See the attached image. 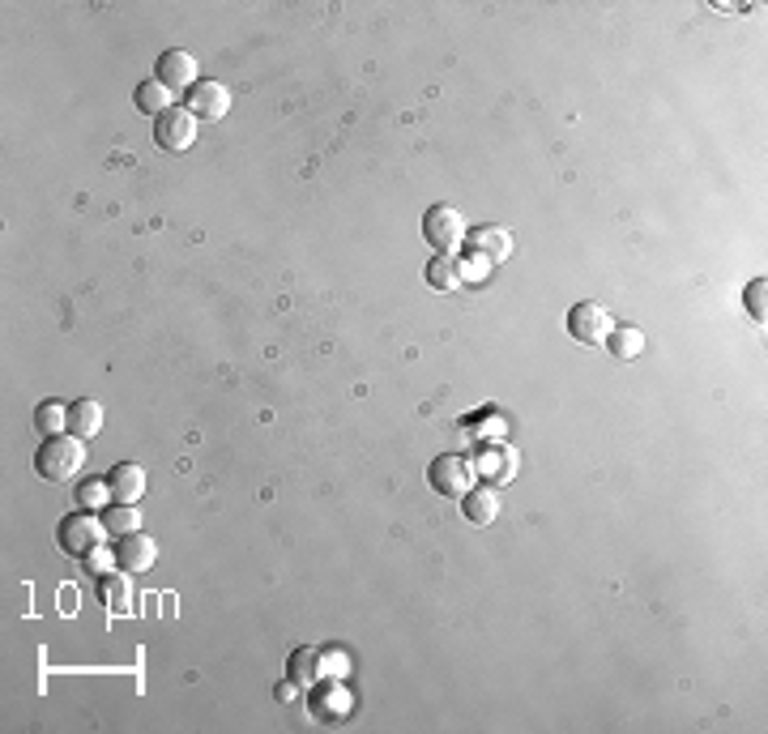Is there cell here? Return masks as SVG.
Masks as SVG:
<instances>
[{
	"label": "cell",
	"mask_w": 768,
	"mask_h": 734,
	"mask_svg": "<svg viewBox=\"0 0 768 734\" xmlns=\"http://www.w3.org/2000/svg\"><path fill=\"white\" fill-rule=\"evenodd\" d=\"M82 466H86V440H77L69 432L47 436L35 453V470H39V478H47V483H64V478H73Z\"/></svg>",
	"instance_id": "1"
},
{
	"label": "cell",
	"mask_w": 768,
	"mask_h": 734,
	"mask_svg": "<svg viewBox=\"0 0 768 734\" xmlns=\"http://www.w3.org/2000/svg\"><path fill=\"white\" fill-rule=\"evenodd\" d=\"M103 534H107V525L94 517V513H69L60 521V530H56V538H60V551L64 555H77V560H86L90 551H99V542H103Z\"/></svg>",
	"instance_id": "2"
},
{
	"label": "cell",
	"mask_w": 768,
	"mask_h": 734,
	"mask_svg": "<svg viewBox=\"0 0 768 734\" xmlns=\"http://www.w3.org/2000/svg\"><path fill=\"white\" fill-rule=\"evenodd\" d=\"M427 478H431V487H436V496L461 500L470 491V483H474V466L466 457H457V453H440L436 461H431Z\"/></svg>",
	"instance_id": "3"
},
{
	"label": "cell",
	"mask_w": 768,
	"mask_h": 734,
	"mask_svg": "<svg viewBox=\"0 0 768 734\" xmlns=\"http://www.w3.org/2000/svg\"><path fill=\"white\" fill-rule=\"evenodd\" d=\"M423 235H427L431 248H440V252H448V257H453V248H457L470 231H466V218H461L453 205H431V210L423 214Z\"/></svg>",
	"instance_id": "4"
},
{
	"label": "cell",
	"mask_w": 768,
	"mask_h": 734,
	"mask_svg": "<svg viewBox=\"0 0 768 734\" xmlns=\"http://www.w3.org/2000/svg\"><path fill=\"white\" fill-rule=\"evenodd\" d=\"M154 141L163 146L167 154H180L188 150L192 141H197V116H192L188 107H171L163 116L154 120Z\"/></svg>",
	"instance_id": "5"
},
{
	"label": "cell",
	"mask_w": 768,
	"mask_h": 734,
	"mask_svg": "<svg viewBox=\"0 0 768 734\" xmlns=\"http://www.w3.org/2000/svg\"><path fill=\"white\" fill-rule=\"evenodd\" d=\"M611 316H606V308H598V303H589V299H581V303H572V312H568V333L576 342H585V346H598V342H606L611 338Z\"/></svg>",
	"instance_id": "6"
},
{
	"label": "cell",
	"mask_w": 768,
	"mask_h": 734,
	"mask_svg": "<svg viewBox=\"0 0 768 734\" xmlns=\"http://www.w3.org/2000/svg\"><path fill=\"white\" fill-rule=\"evenodd\" d=\"M184 107L192 111L197 120H222L231 111V90L222 82H197L184 94Z\"/></svg>",
	"instance_id": "7"
},
{
	"label": "cell",
	"mask_w": 768,
	"mask_h": 734,
	"mask_svg": "<svg viewBox=\"0 0 768 734\" xmlns=\"http://www.w3.org/2000/svg\"><path fill=\"white\" fill-rule=\"evenodd\" d=\"M158 82H163L171 94L175 90H192L197 86V60H192V52H180V47H171V52L158 56Z\"/></svg>",
	"instance_id": "8"
},
{
	"label": "cell",
	"mask_w": 768,
	"mask_h": 734,
	"mask_svg": "<svg viewBox=\"0 0 768 734\" xmlns=\"http://www.w3.org/2000/svg\"><path fill=\"white\" fill-rule=\"evenodd\" d=\"M154 560H158V547H154L150 534L133 530V534H124V538L116 542V564H120L124 572H150Z\"/></svg>",
	"instance_id": "9"
},
{
	"label": "cell",
	"mask_w": 768,
	"mask_h": 734,
	"mask_svg": "<svg viewBox=\"0 0 768 734\" xmlns=\"http://www.w3.org/2000/svg\"><path fill=\"white\" fill-rule=\"evenodd\" d=\"M107 491H111V500L116 504H137L141 496H146V470L133 466V461H120V466H111V474L103 478Z\"/></svg>",
	"instance_id": "10"
},
{
	"label": "cell",
	"mask_w": 768,
	"mask_h": 734,
	"mask_svg": "<svg viewBox=\"0 0 768 734\" xmlns=\"http://www.w3.org/2000/svg\"><path fill=\"white\" fill-rule=\"evenodd\" d=\"M470 239V248H474V257H483L487 265H500L512 257V235L508 227H478L466 235Z\"/></svg>",
	"instance_id": "11"
},
{
	"label": "cell",
	"mask_w": 768,
	"mask_h": 734,
	"mask_svg": "<svg viewBox=\"0 0 768 734\" xmlns=\"http://www.w3.org/2000/svg\"><path fill=\"white\" fill-rule=\"evenodd\" d=\"M99 427H103V406L94 402V397H77V402H69V427H64V432L77 436V440H94L99 436Z\"/></svg>",
	"instance_id": "12"
},
{
	"label": "cell",
	"mask_w": 768,
	"mask_h": 734,
	"mask_svg": "<svg viewBox=\"0 0 768 734\" xmlns=\"http://www.w3.org/2000/svg\"><path fill=\"white\" fill-rule=\"evenodd\" d=\"M286 675H291L299 688H316V683L325 679V658H320L312 645H299L291 653V662H286Z\"/></svg>",
	"instance_id": "13"
},
{
	"label": "cell",
	"mask_w": 768,
	"mask_h": 734,
	"mask_svg": "<svg viewBox=\"0 0 768 734\" xmlns=\"http://www.w3.org/2000/svg\"><path fill=\"white\" fill-rule=\"evenodd\" d=\"M99 598H103L107 611H116V615L133 611V581H128L124 568L120 572H103V577H99Z\"/></svg>",
	"instance_id": "14"
},
{
	"label": "cell",
	"mask_w": 768,
	"mask_h": 734,
	"mask_svg": "<svg viewBox=\"0 0 768 734\" xmlns=\"http://www.w3.org/2000/svg\"><path fill=\"white\" fill-rule=\"evenodd\" d=\"M133 103H137V111H146V116H154V120H158L163 111H171V107H175V94H171V90L154 77V82H141V86H137Z\"/></svg>",
	"instance_id": "15"
},
{
	"label": "cell",
	"mask_w": 768,
	"mask_h": 734,
	"mask_svg": "<svg viewBox=\"0 0 768 734\" xmlns=\"http://www.w3.org/2000/svg\"><path fill=\"white\" fill-rule=\"evenodd\" d=\"M466 504H461V513H466V521L470 525H487V521H495L500 517V500H495V491H466V496H461Z\"/></svg>",
	"instance_id": "16"
},
{
	"label": "cell",
	"mask_w": 768,
	"mask_h": 734,
	"mask_svg": "<svg viewBox=\"0 0 768 734\" xmlns=\"http://www.w3.org/2000/svg\"><path fill=\"white\" fill-rule=\"evenodd\" d=\"M427 286H436V291H453V286H461V265L448 257V252H436V257L427 261Z\"/></svg>",
	"instance_id": "17"
},
{
	"label": "cell",
	"mask_w": 768,
	"mask_h": 734,
	"mask_svg": "<svg viewBox=\"0 0 768 734\" xmlns=\"http://www.w3.org/2000/svg\"><path fill=\"white\" fill-rule=\"evenodd\" d=\"M606 346H611L615 359H636V355H645V333H640L636 325H619V329H611Z\"/></svg>",
	"instance_id": "18"
},
{
	"label": "cell",
	"mask_w": 768,
	"mask_h": 734,
	"mask_svg": "<svg viewBox=\"0 0 768 734\" xmlns=\"http://www.w3.org/2000/svg\"><path fill=\"white\" fill-rule=\"evenodd\" d=\"M103 525H107V534H111V538H124V534L141 530V517H137V508H133V504H116V508H107Z\"/></svg>",
	"instance_id": "19"
},
{
	"label": "cell",
	"mask_w": 768,
	"mask_h": 734,
	"mask_svg": "<svg viewBox=\"0 0 768 734\" xmlns=\"http://www.w3.org/2000/svg\"><path fill=\"white\" fill-rule=\"evenodd\" d=\"M35 427L43 436H60L64 427H69V406H60V402H43L35 410Z\"/></svg>",
	"instance_id": "20"
},
{
	"label": "cell",
	"mask_w": 768,
	"mask_h": 734,
	"mask_svg": "<svg viewBox=\"0 0 768 734\" xmlns=\"http://www.w3.org/2000/svg\"><path fill=\"white\" fill-rule=\"evenodd\" d=\"M77 504H82L86 513H94V508L111 504V491H107V483H82V487H77Z\"/></svg>",
	"instance_id": "21"
},
{
	"label": "cell",
	"mask_w": 768,
	"mask_h": 734,
	"mask_svg": "<svg viewBox=\"0 0 768 734\" xmlns=\"http://www.w3.org/2000/svg\"><path fill=\"white\" fill-rule=\"evenodd\" d=\"M764 295H768V282H764V278L747 282V295H743V299H747V312L756 316L760 325H764V316H768V308H764Z\"/></svg>",
	"instance_id": "22"
},
{
	"label": "cell",
	"mask_w": 768,
	"mask_h": 734,
	"mask_svg": "<svg viewBox=\"0 0 768 734\" xmlns=\"http://www.w3.org/2000/svg\"><path fill=\"white\" fill-rule=\"evenodd\" d=\"M274 696H278V700H286V705H295V700H299V683H295V679H291V683H278Z\"/></svg>",
	"instance_id": "23"
},
{
	"label": "cell",
	"mask_w": 768,
	"mask_h": 734,
	"mask_svg": "<svg viewBox=\"0 0 768 734\" xmlns=\"http://www.w3.org/2000/svg\"><path fill=\"white\" fill-rule=\"evenodd\" d=\"M86 560H90V568H94V572H99V577H103V572H107V555H99V551H90V555H86Z\"/></svg>",
	"instance_id": "24"
}]
</instances>
